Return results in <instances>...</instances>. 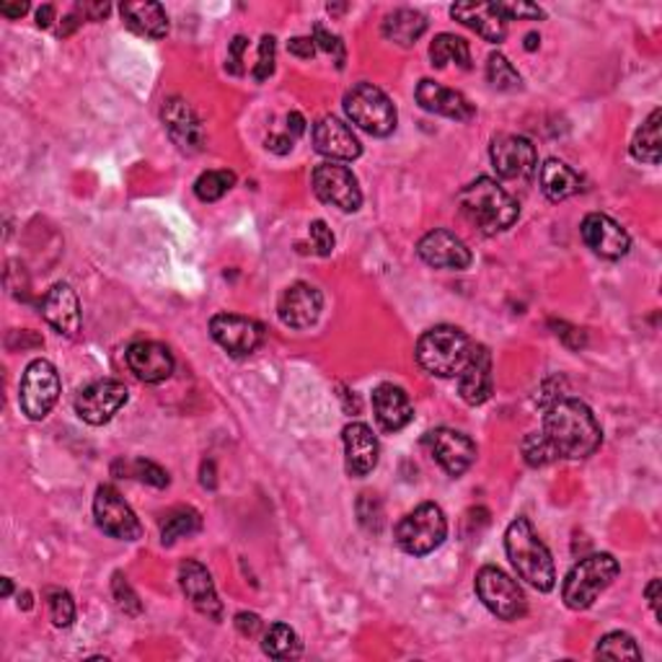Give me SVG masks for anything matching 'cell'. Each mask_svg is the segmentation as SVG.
Here are the masks:
<instances>
[{
  "instance_id": "cell-47",
  "label": "cell",
  "mask_w": 662,
  "mask_h": 662,
  "mask_svg": "<svg viewBox=\"0 0 662 662\" xmlns=\"http://www.w3.org/2000/svg\"><path fill=\"white\" fill-rule=\"evenodd\" d=\"M244 50H246V37H236L228 47V68L233 75H241L244 73V68H241V60H244Z\"/></svg>"
},
{
  "instance_id": "cell-28",
  "label": "cell",
  "mask_w": 662,
  "mask_h": 662,
  "mask_svg": "<svg viewBox=\"0 0 662 662\" xmlns=\"http://www.w3.org/2000/svg\"><path fill=\"white\" fill-rule=\"evenodd\" d=\"M450 16L492 44H500L508 37V21L495 3H456L450 8Z\"/></svg>"
},
{
  "instance_id": "cell-27",
  "label": "cell",
  "mask_w": 662,
  "mask_h": 662,
  "mask_svg": "<svg viewBox=\"0 0 662 662\" xmlns=\"http://www.w3.org/2000/svg\"><path fill=\"white\" fill-rule=\"evenodd\" d=\"M373 409H376L378 425L386 432H399L415 419V407L404 388L384 384L373 391Z\"/></svg>"
},
{
  "instance_id": "cell-48",
  "label": "cell",
  "mask_w": 662,
  "mask_h": 662,
  "mask_svg": "<svg viewBox=\"0 0 662 662\" xmlns=\"http://www.w3.org/2000/svg\"><path fill=\"white\" fill-rule=\"evenodd\" d=\"M287 50H291L295 58L310 60L316 54V42H314V37H295L287 42Z\"/></svg>"
},
{
  "instance_id": "cell-41",
  "label": "cell",
  "mask_w": 662,
  "mask_h": 662,
  "mask_svg": "<svg viewBox=\"0 0 662 662\" xmlns=\"http://www.w3.org/2000/svg\"><path fill=\"white\" fill-rule=\"evenodd\" d=\"M523 458L528 466H533V469H539V466H549L554 464L557 458L551 454V448L547 446V440H543L541 432H528V438L523 440Z\"/></svg>"
},
{
  "instance_id": "cell-46",
  "label": "cell",
  "mask_w": 662,
  "mask_h": 662,
  "mask_svg": "<svg viewBox=\"0 0 662 662\" xmlns=\"http://www.w3.org/2000/svg\"><path fill=\"white\" fill-rule=\"evenodd\" d=\"M310 241H314L316 252L322 256H329L334 252V233L324 221L310 223Z\"/></svg>"
},
{
  "instance_id": "cell-15",
  "label": "cell",
  "mask_w": 662,
  "mask_h": 662,
  "mask_svg": "<svg viewBox=\"0 0 662 662\" xmlns=\"http://www.w3.org/2000/svg\"><path fill=\"white\" fill-rule=\"evenodd\" d=\"M210 334L233 357L252 355L264 342V326L254 318L236 314H217L210 322Z\"/></svg>"
},
{
  "instance_id": "cell-54",
  "label": "cell",
  "mask_w": 662,
  "mask_h": 662,
  "mask_svg": "<svg viewBox=\"0 0 662 662\" xmlns=\"http://www.w3.org/2000/svg\"><path fill=\"white\" fill-rule=\"evenodd\" d=\"M3 595H6V598L11 595V580H8V578L3 580Z\"/></svg>"
},
{
  "instance_id": "cell-24",
  "label": "cell",
  "mask_w": 662,
  "mask_h": 662,
  "mask_svg": "<svg viewBox=\"0 0 662 662\" xmlns=\"http://www.w3.org/2000/svg\"><path fill=\"white\" fill-rule=\"evenodd\" d=\"M42 316L54 332L75 337L81 332V303H78L73 287L65 283L52 285L42 301Z\"/></svg>"
},
{
  "instance_id": "cell-53",
  "label": "cell",
  "mask_w": 662,
  "mask_h": 662,
  "mask_svg": "<svg viewBox=\"0 0 662 662\" xmlns=\"http://www.w3.org/2000/svg\"><path fill=\"white\" fill-rule=\"evenodd\" d=\"M539 42H541L539 34H528L526 37V50H536V47H539Z\"/></svg>"
},
{
  "instance_id": "cell-29",
  "label": "cell",
  "mask_w": 662,
  "mask_h": 662,
  "mask_svg": "<svg viewBox=\"0 0 662 662\" xmlns=\"http://www.w3.org/2000/svg\"><path fill=\"white\" fill-rule=\"evenodd\" d=\"M122 21L130 31L145 39H163L169 34V16L161 3H122Z\"/></svg>"
},
{
  "instance_id": "cell-8",
  "label": "cell",
  "mask_w": 662,
  "mask_h": 662,
  "mask_svg": "<svg viewBox=\"0 0 662 662\" xmlns=\"http://www.w3.org/2000/svg\"><path fill=\"white\" fill-rule=\"evenodd\" d=\"M477 595L497 619L518 621L523 619L528 611L526 593L508 572L500 570V567H481L477 574Z\"/></svg>"
},
{
  "instance_id": "cell-20",
  "label": "cell",
  "mask_w": 662,
  "mask_h": 662,
  "mask_svg": "<svg viewBox=\"0 0 662 662\" xmlns=\"http://www.w3.org/2000/svg\"><path fill=\"white\" fill-rule=\"evenodd\" d=\"M314 147L316 153L332 161H355L363 153V145L353 128L337 120V116H322L314 124Z\"/></svg>"
},
{
  "instance_id": "cell-16",
  "label": "cell",
  "mask_w": 662,
  "mask_h": 662,
  "mask_svg": "<svg viewBox=\"0 0 662 662\" xmlns=\"http://www.w3.org/2000/svg\"><path fill=\"white\" fill-rule=\"evenodd\" d=\"M322 308H324L322 293L308 283L291 285L283 295H279V303H277L279 322L291 326V329H308V326H314L318 322V316H322Z\"/></svg>"
},
{
  "instance_id": "cell-10",
  "label": "cell",
  "mask_w": 662,
  "mask_h": 662,
  "mask_svg": "<svg viewBox=\"0 0 662 662\" xmlns=\"http://www.w3.org/2000/svg\"><path fill=\"white\" fill-rule=\"evenodd\" d=\"M314 192L326 205L339 207L342 213H355L363 205V192L357 176L337 161H326L314 169Z\"/></svg>"
},
{
  "instance_id": "cell-34",
  "label": "cell",
  "mask_w": 662,
  "mask_h": 662,
  "mask_svg": "<svg viewBox=\"0 0 662 662\" xmlns=\"http://www.w3.org/2000/svg\"><path fill=\"white\" fill-rule=\"evenodd\" d=\"M262 648L269 658H275V660H293V658L301 655L298 634H295L287 624L269 627L267 634H264Z\"/></svg>"
},
{
  "instance_id": "cell-44",
  "label": "cell",
  "mask_w": 662,
  "mask_h": 662,
  "mask_svg": "<svg viewBox=\"0 0 662 662\" xmlns=\"http://www.w3.org/2000/svg\"><path fill=\"white\" fill-rule=\"evenodd\" d=\"M314 42H318V47H322L324 52H332L334 58H337V68L345 65V44H342V39L337 34L326 31L324 23H316Z\"/></svg>"
},
{
  "instance_id": "cell-5",
  "label": "cell",
  "mask_w": 662,
  "mask_h": 662,
  "mask_svg": "<svg viewBox=\"0 0 662 662\" xmlns=\"http://www.w3.org/2000/svg\"><path fill=\"white\" fill-rule=\"evenodd\" d=\"M621 567L611 554H593L582 559L580 564H574L570 574L564 578L562 585V601L567 609L585 611L598 601V595L605 588H611V582L619 578Z\"/></svg>"
},
{
  "instance_id": "cell-9",
  "label": "cell",
  "mask_w": 662,
  "mask_h": 662,
  "mask_svg": "<svg viewBox=\"0 0 662 662\" xmlns=\"http://www.w3.org/2000/svg\"><path fill=\"white\" fill-rule=\"evenodd\" d=\"M60 399V376L52 363L34 360L23 370L19 401L29 419H44Z\"/></svg>"
},
{
  "instance_id": "cell-19",
  "label": "cell",
  "mask_w": 662,
  "mask_h": 662,
  "mask_svg": "<svg viewBox=\"0 0 662 662\" xmlns=\"http://www.w3.org/2000/svg\"><path fill=\"white\" fill-rule=\"evenodd\" d=\"M580 233L588 248H593L603 259H621V256L629 254V246H632L629 233L617 221H611L609 215L601 213H590L582 221Z\"/></svg>"
},
{
  "instance_id": "cell-3",
  "label": "cell",
  "mask_w": 662,
  "mask_h": 662,
  "mask_svg": "<svg viewBox=\"0 0 662 662\" xmlns=\"http://www.w3.org/2000/svg\"><path fill=\"white\" fill-rule=\"evenodd\" d=\"M505 551H508L512 567L520 574V580H526L528 585H533L541 593H549L557 582L554 559L547 543L539 539L536 528L528 518L512 520L505 531Z\"/></svg>"
},
{
  "instance_id": "cell-37",
  "label": "cell",
  "mask_w": 662,
  "mask_h": 662,
  "mask_svg": "<svg viewBox=\"0 0 662 662\" xmlns=\"http://www.w3.org/2000/svg\"><path fill=\"white\" fill-rule=\"evenodd\" d=\"M233 184H236V174H233V171H205V174L194 182V194H197L202 202H215L221 200Z\"/></svg>"
},
{
  "instance_id": "cell-35",
  "label": "cell",
  "mask_w": 662,
  "mask_h": 662,
  "mask_svg": "<svg viewBox=\"0 0 662 662\" xmlns=\"http://www.w3.org/2000/svg\"><path fill=\"white\" fill-rule=\"evenodd\" d=\"M200 528H202V518L197 510H192V508L174 510L161 528V543L163 547H174L179 539H186V536L197 533Z\"/></svg>"
},
{
  "instance_id": "cell-26",
  "label": "cell",
  "mask_w": 662,
  "mask_h": 662,
  "mask_svg": "<svg viewBox=\"0 0 662 662\" xmlns=\"http://www.w3.org/2000/svg\"><path fill=\"white\" fill-rule=\"evenodd\" d=\"M342 440H345V461L347 471L353 477H368V473L378 466V440L368 425L353 422L345 427L342 432Z\"/></svg>"
},
{
  "instance_id": "cell-2",
  "label": "cell",
  "mask_w": 662,
  "mask_h": 662,
  "mask_svg": "<svg viewBox=\"0 0 662 662\" xmlns=\"http://www.w3.org/2000/svg\"><path fill=\"white\" fill-rule=\"evenodd\" d=\"M458 207H461L466 221L485 236H495V233L512 228V223L520 215L518 202L489 176H479L477 182L464 186L458 192Z\"/></svg>"
},
{
  "instance_id": "cell-18",
  "label": "cell",
  "mask_w": 662,
  "mask_h": 662,
  "mask_svg": "<svg viewBox=\"0 0 662 662\" xmlns=\"http://www.w3.org/2000/svg\"><path fill=\"white\" fill-rule=\"evenodd\" d=\"M417 254L435 269H466L471 264L469 246L456 233L442 228L427 233L417 244Z\"/></svg>"
},
{
  "instance_id": "cell-39",
  "label": "cell",
  "mask_w": 662,
  "mask_h": 662,
  "mask_svg": "<svg viewBox=\"0 0 662 662\" xmlns=\"http://www.w3.org/2000/svg\"><path fill=\"white\" fill-rule=\"evenodd\" d=\"M124 473H130V477H135L140 481H145V485L151 487H169V473L161 469V466H155L153 461H143V458H138V461H130V464H122Z\"/></svg>"
},
{
  "instance_id": "cell-25",
  "label": "cell",
  "mask_w": 662,
  "mask_h": 662,
  "mask_svg": "<svg viewBox=\"0 0 662 662\" xmlns=\"http://www.w3.org/2000/svg\"><path fill=\"white\" fill-rule=\"evenodd\" d=\"M415 96H417V104L422 106L425 112L448 116V120H458V122H466L473 116V104L464 96V93L446 89V85L435 83L430 78H425V81L417 85Z\"/></svg>"
},
{
  "instance_id": "cell-36",
  "label": "cell",
  "mask_w": 662,
  "mask_h": 662,
  "mask_svg": "<svg viewBox=\"0 0 662 662\" xmlns=\"http://www.w3.org/2000/svg\"><path fill=\"white\" fill-rule=\"evenodd\" d=\"M598 655L609 660H642V650L632 634L611 632L598 642Z\"/></svg>"
},
{
  "instance_id": "cell-40",
  "label": "cell",
  "mask_w": 662,
  "mask_h": 662,
  "mask_svg": "<svg viewBox=\"0 0 662 662\" xmlns=\"http://www.w3.org/2000/svg\"><path fill=\"white\" fill-rule=\"evenodd\" d=\"M50 617L58 629H68L75 621V603L68 590H52L50 593Z\"/></svg>"
},
{
  "instance_id": "cell-32",
  "label": "cell",
  "mask_w": 662,
  "mask_h": 662,
  "mask_svg": "<svg viewBox=\"0 0 662 662\" xmlns=\"http://www.w3.org/2000/svg\"><path fill=\"white\" fill-rule=\"evenodd\" d=\"M430 60L435 68H446L448 62H456L458 68H471V50L469 42L456 34H438L430 44Z\"/></svg>"
},
{
  "instance_id": "cell-1",
  "label": "cell",
  "mask_w": 662,
  "mask_h": 662,
  "mask_svg": "<svg viewBox=\"0 0 662 662\" xmlns=\"http://www.w3.org/2000/svg\"><path fill=\"white\" fill-rule=\"evenodd\" d=\"M541 435L557 461L559 458L582 461V458L593 456L603 442L601 425H598L588 404H582L580 399H559L557 404H551L543 415Z\"/></svg>"
},
{
  "instance_id": "cell-7",
  "label": "cell",
  "mask_w": 662,
  "mask_h": 662,
  "mask_svg": "<svg viewBox=\"0 0 662 662\" xmlns=\"http://www.w3.org/2000/svg\"><path fill=\"white\" fill-rule=\"evenodd\" d=\"M349 122L373 138H386L396 130V106L384 91L373 83H357L345 96Z\"/></svg>"
},
{
  "instance_id": "cell-50",
  "label": "cell",
  "mask_w": 662,
  "mask_h": 662,
  "mask_svg": "<svg viewBox=\"0 0 662 662\" xmlns=\"http://www.w3.org/2000/svg\"><path fill=\"white\" fill-rule=\"evenodd\" d=\"M27 11L29 3H0V13L8 16V19H21Z\"/></svg>"
},
{
  "instance_id": "cell-45",
  "label": "cell",
  "mask_w": 662,
  "mask_h": 662,
  "mask_svg": "<svg viewBox=\"0 0 662 662\" xmlns=\"http://www.w3.org/2000/svg\"><path fill=\"white\" fill-rule=\"evenodd\" d=\"M497 11L505 16V21L516 19H543V8L533 3H495Z\"/></svg>"
},
{
  "instance_id": "cell-17",
  "label": "cell",
  "mask_w": 662,
  "mask_h": 662,
  "mask_svg": "<svg viewBox=\"0 0 662 662\" xmlns=\"http://www.w3.org/2000/svg\"><path fill=\"white\" fill-rule=\"evenodd\" d=\"M179 585H182V593L186 595V601H190L202 617L221 621L223 603L215 593L213 578H210L205 567L194 562V559H186V562H182V567H179Z\"/></svg>"
},
{
  "instance_id": "cell-21",
  "label": "cell",
  "mask_w": 662,
  "mask_h": 662,
  "mask_svg": "<svg viewBox=\"0 0 662 662\" xmlns=\"http://www.w3.org/2000/svg\"><path fill=\"white\" fill-rule=\"evenodd\" d=\"M124 360L130 373H135V378L143 384H161L174 373V355L161 342H135L124 353Z\"/></svg>"
},
{
  "instance_id": "cell-4",
  "label": "cell",
  "mask_w": 662,
  "mask_h": 662,
  "mask_svg": "<svg viewBox=\"0 0 662 662\" xmlns=\"http://www.w3.org/2000/svg\"><path fill=\"white\" fill-rule=\"evenodd\" d=\"M473 353V342L458 326H432L417 342V363L438 378H458Z\"/></svg>"
},
{
  "instance_id": "cell-11",
  "label": "cell",
  "mask_w": 662,
  "mask_h": 662,
  "mask_svg": "<svg viewBox=\"0 0 662 662\" xmlns=\"http://www.w3.org/2000/svg\"><path fill=\"white\" fill-rule=\"evenodd\" d=\"M93 518L96 526L106 536L120 541H138L143 536V526L124 497L116 492L114 487H99L96 497H93Z\"/></svg>"
},
{
  "instance_id": "cell-49",
  "label": "cell",
  "mask_w": 662,
  "mask_h": 662,
  "mask_svg": "<svg viewBox=\"0 0 662 662\" xmlns=\"http://www.w3.org/2000/svg\"><path fill=\"white\" fill-rule=\"evenodd\" d=\"M236 629L244 636H254L262 629V621H259V617H256V613H238Z\"/></svg>"
},
{
  "instance_id": "cell-38",
  "label": "cell",
  "mask_w": 662,
  "mask_h": 662,
  "mask_svg": "<svg viewBox=\"0 0 662 662\" xmlns=\"http://www.w3.org/2000/svg\"><path fill=\"white\" fill-rule=\"evenodd\" d=\"M487 81L500 91H516L520 89V73L512 68V62L505 54L495 52L487 60Z\"/></svg>"
},
{
  "instance_id": "cell-52",
  "label": "cell",
  "mask_w": 662,
  "mask_h": 662,
  "mask_svg": "<svg viewBox=\"0 0 662 662\" xmlns=\"http://www.w3.org/2000/svg\"><path fill=\"white\" fill-rule=\"evenodd\" d=\"M52 21H54V8L52 6H42L37 11V23L42 29H47V27H52Z\"/></svg>"
},
{
  "instance_id": "cell-23",
  "label": "cell",
  "mask_w": 662,
  "mask_h": 662,
  "mask_svg": "<svg viewBox=\"0 0 662 662\" xmlns=\"http://www.w3.org/2000/svg\"><path fill=\"white\" fill-rule=\"evenodd\" d=\"M495 391L492 378V355L487 347L473 345V353L469 363L464 365V370L458 373V394L466 404L479 407V404L489 401V396Z\"/></svg>"
},
{
  "instance_id": "cell-33",
  "label": "cell",
  "mask_w": 662,
  "mask_h": 662,
  "mask_svg": "<svg viewBox=\"0 0 662 662\" xmlns=\"http://www.w3.org/2000/svg\"><path fill=\"white\" fill-rule=\"evenodd\" d=\"M660 120H662V112L655 109L648 116V122L642 124L640 130H636V135L632 140V155L636 161L642 163H652V166H658L660 163Z\"/></svg>"
},
{
  "instance_id": "cell-43",
  "label": "cell",
  "mask_w": 662,
  "mask_h": 662,
  "mask_svg": "<svg viewBox=\"0 0 662 662\" xmlns=\"http://www.w3.org/2000/svg\"><path fill=\"white\" fill-rule=\"evenodd\" d=\"M272 73H275V37H262L259 60H256L254 78L256 81H267Z\"/></svg>"
},
{
  "instance_id": "cell-51",
  "label": "cell",
  "mask_w": 662,
  "mask_h": 662,
  "mask_svg": "<svg viewBox=\"0 0 662 662\" xmlns=\"http://www.w3.org/2000/svg\"><path fill=\"white\" fill-rule=\"evenodd\" d=\"M644 593H648V601L652 605V611H655L658 617H660V580L658 578L652 580L650 585H648V590H644Z\"/></svg>"
},
{
  "instance_id": "cell-42",
  "label": "cell",
  "mask_w": 662,
  "mask_h": 662,
  "mask_svg": "<svg viewBox=\"0 0 662 662\" xmlns=\"http://www.w3.org/2000/svg\"><path fill=\"white\" fill-rule=\"evenodd\" d=\"M112 593H114V601H116V605H120L122 613H128V617H138V613H143V603H140L135 590L130 588V582L124 580L122 574H114Z\"/></svg>"
},
{
  "instance_id": "cell-30",
  "label": "cell",
  "mask_w": 662,
  "mask_h": 662,
  "mask_svg": "<svg viewBox=\"0 0 662 662\" xmlns=\"http://www.w3.org/2000/svg\"><path fill=\"white\" fill-rule=\"evenodd\" d=\"M539 184H541V192L547 194V200L551 202H562L582 190V179L578 171H572L564 161L559 159H549L543 163L539 171Z\"/></svg>"
},
{
  "instance_id": "cell-12",
  "label": "cell",
  "mask_w": 662,
  "mask_h": 662,
  "mask_svg": "<svg viewBox=\"0 0 662 662\" xmlns=\"http://www.w3.org/2000/svg\"><path fill=\"white\" fill-rule=\"evenodd\" d=\"M425 446L448 477H464L473 466V461H477V442H473L469 435L448 430V427L427 432Z\"/></svg>"
},
{
  "instance_id": "cell-22",
  "label": "cell",
  "mask_w": 662,
  "mask_h": 662,
  "mask_svg": "<svg viewBox=\"0 0 662 662\" xmlns=\"http://www.w3.org/2000/svg\"><path fill=\"white\" fill-rule=\"evenodd\" d=\"M163 124H166L169 138L182 147L184 153H197L205 145V128H202L200 116L184 99H169L163 104Z\"/></svg>"
},
{
  "instance_id": "cell-31",
  "label": "cell",
  "mask_w": 662,
  "mask_h": 662,
  "mask_svg": "<svg viewBox=\"0 0 662 662\" xmlns=\"http://www.w3.org/2000/svg\"><path fill=\"white\" fill-rule=\"evenodd\" d=\"M427 31V19L419 11L411 8H399V11L388 13L384 21V37L401 47H411Z\"/></svg>"
},
{
  "instance_id": "cell-14",
  "label": "cell",
  "mask_w": 662,
  "mask_h": 662,
  "mask_svg": "<svg viewBox=\"0 0 662 662\" xmlns=\"http://www.w3.org/2000/svg\"><path fill=\"white\" fill-rule=\"evenodd\" d=\"M492 166L497 176L516 182V179H531L539 171V153L536 145L523 135H502L492 143Z\"/></svg>"
},
{
  "instance_id": "cell-13",
  "label": "cell",
  "mask_w": 662,
  "mask_h": 662,
  "mask_svg": "<svg viewBox=\"0 0 662 662\" xmlns=\"http://www.w3.org/2000/svg\"><path fill=\"white\" fill-rule=\"evenodd\" d=\"M130 399L128 386L120 380H96L75 396V415L93 427L106 425Z\"/></svg>"
},
{
  "instance_id": "cell-6",
  "label": "cell",
  "mask_w": 662,
  "mask_h": 662,
  "mask_svg": "<svg viewBox=\"0 0 662 662\" xmlns=\"http://www.w3.org/2000/svg\"><path fill=\"white\" fill-rule=\"evenodd\" d=\"M448 536V520L435 502H425L401 518L396 526V543L411 557H427L442 547Z\"/></svg>"
}]
</instances>
